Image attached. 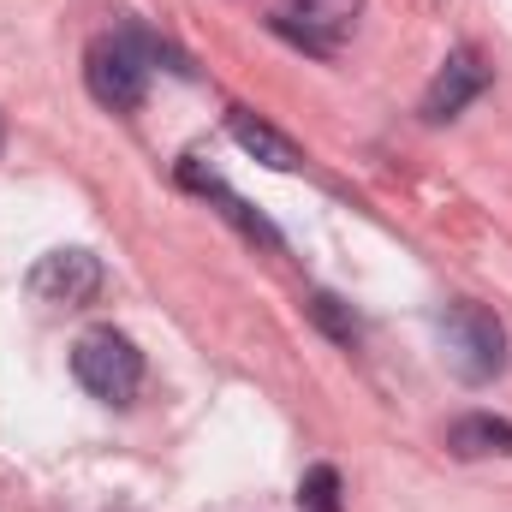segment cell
Here are the masks:
<instances>
[{
  "mask_svg": "<svg viewBox=\"0 0 512 512\" xmlns=\"http://www.w3.org/2000/svg\"><path fill=\"white\" fill-rule=\"evenodd\" d=\"M149 60H155V42L143 30H108L84 54V84H90V96L102 108L131 114L143 102V90H149Z\"/></svg>",
  "mask_w": 512,
  "mask_h": 512,
  "instance_id": "1",
  "label": "cell"
},
{
  "mask_svg": "<svg viewBox=\"0 0 512 512\" xmlns=\"http://www.w3.org/2000/svg\"><path fill=\"white\" fill-rule=\"evenodd\" d=\"M435 334H441V352H447V364H453L459 382H495L507 370V328L483 304H471V298L447 304L441 322H435Z\"/></svg>",
  "mask_w": 512,
  "mask_h": 512,
  "instance_id": "2",
  "label": "cell"
},
{
  "mask_svg": "<svg viewBox=\"0 0 512 512\" xmlns=\"http://www.w3.org/2000/svg\"><path fill=\"white\" fill-rule=\"evenodd\" d=\"M72 376L102 405H131V393L143 387V352L131 346L126 334H114V328H90L72 346Z\"/></svg>",
  "mask_w": 512,
  "mask_h": 512,
  "instance_id": "3",
  "label": "cell"
},
{
  "mask_svg": "<svg viewBox=\"0 0 512 512\" xmlns=\"http://www.w3.org/2000/svg\"><path fill=\"white\" fill-rule=\"evenodd\" d=\"M358 12H364V0H280L274 30L292 36V42L310 48V54H334V48L352 36Z\"/></svg>",
  "mask_w": 512,
  "mask_h": 512,
  "instance_id": "4",
  "label": "cell"
},
{
  "mask_svg": "<svg viewBox=\"0 0 512 512\" xmlns=\"http://www.w3.org/2000/svg\"><path fill=\"white\" fill-rule=\"evenodd\" d=\"M102 292V262L90 251H48L30 268V298L36 304H54V310H78Z\"/></svg>",
  "mask_w": 512,
  "mask_h": 512,
  "instance_id": "5",
  "label": "cell"
},
{
  "mask_svg": "<svg viewBox=\"0 0 512 512\" xmlns=\"http://www.w3.org/2000/svg\"><path fill=\"white\" fill-rule=\"evenodd\" d=\"M483 90H489V66H483L471 48H459V54H447V66L435 72V84H429V96H423V120L441 126V120L465 114Z\"/></svg>",
  "mask_w": 512,
  "mask_h": 512,
  "instance_id": "6",
  "label": "cell"
},
{
  "mask_svg": "<svg viewBox=\"0 0 512 512\" xmlns=\"http://www.w3.org/2000/svg\"><path fill=\"white\" fill-rule=\"evenodd\" d=\"M227 131H233V143H239L245 155H256V161L274 167V173H298V167H304V149H298L286 131H274L268 120H256L251 108H233V114H227Z\"/></svg>",
  "mask_w": 512,
  "mask_h": 512,
  "instance_id": "7",
  "label": "cell"
},
{
  "mask_svg": "<svg viewBox=\"0 0 512 512\" xmlns=\"http://www.w3.org/2000/svg\"><path fill=\"white\" fill-rule=\"evenodd\" d=\"M447 447L459 459H512V423L507 417H489V411H471L447 429Z\"/></svg>",
  "mask_w": 512,
  "mask_h": 512,
  "instance_id": "8",
  "label": "cell"
},
{
  "mask_svg": "<svg viewBox=\"0 0 512 512\" xmlns=\"http://www.w3.org/2000/svg\"><path fill=\"white\" fill-rule=\"evenodd\" d=\"M298 512H346L340 471H334V465H310V471H304V483H298Z\"/></svg>",
  "mask_w": 512,
  "mask_h": 512,
  "instance_id": "9",
  "label": "cell"
},
{
  "mask_svg": "<svg viewBox=\"0 0 512 512\" xmlns=\"http://www.w3.org/2000/svg\"><path fill=\"white\" fill-rule=\"evenodd\" d=\"M310 316H316V322H322L340 346H352V340H358V316H346V310H340V298L316 292V298H310Z\"/></svg>",
  "mask_w": 512,
  "mask_h": 512,
  "instance_id": "10",
  "label": "cell"
}]
</instances>
